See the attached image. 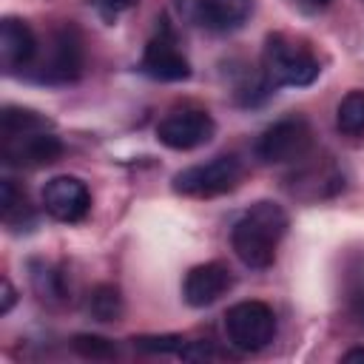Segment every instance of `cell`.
I'll list each match as a JSON object with an SVG mask.
<instances>
[{
  "mask_svg": "<svg viewBox=\"0 0 364 364\" xmlns=\"http://www.w3.org/2000/svg\"><path fill=\"white\" fill-rule=\"evenodd\" d=\"M287 233V213L276 202H256L250 205L230 230V247L245 267L264 270L276 262V250L282 236Z\"/></svg>",
  "mask_w": 364,
  "mask_h": 364,
  "instance_id": "1",
  "label": "cell"
},
{
  "mask_svg": "<svg viewBox=\"0 0 364 364\" xmlns=\"http://www.w3.org/2000/svg\"><path fill=\"white\" fill-rule=\"evenodd\" d=\"M318 71L321 65L307 46L296 43L287 34H267L262 54V74L273 91L282 85H310L318 77Z\"/></svg>",
  "mask_w": 364,
  "mask_h": 364,
  "instance_id": "2",
  "label": "cell"
},
{
  "mask_svg": "<svg viewBox=\"0 0 364 364\" xmlns=\"http://www.w3.org/2000/svg\"><path fill=\"white\" fill-rule=\"evenodd\" d=\"M242 176H245V168H242L239 156L222 154V156H213L210 162L191 165V168L179 171L173 176V191L182 196L210 199V196H222V193L233 191L242 182Z\"/></svg>",
  "mask_w": 364,
  "mask_h": 364,
  "instance_id": "3",
  "label": "cell"
},
{
  "mask_svg": "<svg viewBox=\"0 0 364 364\" xmlns=\"http://www.w3.org/2000/svg\"><path fill=\"white\" fill-rule=\"evenodd\" d=\"M228 344L242 353L264 350L276 336V313L264 301H239L225 313Z\"/></svg>",
  "mask_w": 364,
  "mask_h": 364,
  "instance_id": "4",
  "label": "cell"
},
{
  "mask_svg": "<svg viewBox=\"0 0 364 364\" xmlns=\"http://www.w3.org/2000/svg\"><path fill=\"white\" fill-rule=\"evenodd\" d=\"M313 148V128L301 117H284L264 128L256 142V156L267 165H290L307 156Z\"/></svg>",
  "mask_w": 364,
  "mask_h": 364,
  "instance_id": "5",
  "label": "cell"
},
{
  "mask_svg": "<svg viewBox=\"0 0 364 364\" xmlns=\"http://www.w3.org/2000/svg\"><path fill=\"white\" fill-rule=\"evenodd\" d=\"M216 134V122L202 108H179L159 119L156 139L171 151H193L210 142Z\"/></svg>",
  "mask_w": 364,
  "mask_h": 364,
  "instance_id": "6",
  "label": "cell"
},
{
  "mask_svg": "<svg viewBox=\"0 0 364 364\" xmlns=\"http://www.w3.org/2000/svg\"><path fill=\"white\" fill-rule=\"evenodd\" d=\"M139 71L151 80H159V82H179V80L191 77V63L179 51L168 20H162L159 31L148 40V46L142 51V60H139Z\"/></svg>",
  "mask_w": 364,
  "mask_h": 364,
  "instance_id": "7",
  "label": "cell"
},
{
  "mask_svg": "<svg viewBox=\"0 0 364 364\" xmlns=\"http://www.w3.org/2000/svg\"><path fill=\"white\" fill-rule=\"evenodd\" d=\"M82 74V40L68 26L51 34L46 57L37 63V80L43 82H74Z\"/></svg>",
  "mask_w": 364,
  "mask_h": 364,
  "instance_id": "8",
  "label": "cell"
},
{
  "mask_svg": "<svg viewBox=\"0 0 364 364\" xmlns=\"http://www.w3.org/2000/svg\"><path fill=\"white\" fill-rule=\"evenodd\" d=\"M63 156V142L48 128H31L3 136V162L17 168H43Z\"/></svg>",
  "mask_w": 364,
  "mask_h": 364,
  "instance_id": "9",
  "label": "cell"
},
{
  "mask_svg": "<svg viewBox=\"0 0 364 364\" xmlns=\"http://www.w3.org/2000/svg\"><path fill=\"white\" fill-rule=\"evenodd\" d=\"M43 208L51 219L74 225L82 222L91 210V193L77 176H54L43 188Z\"/></svg>",
  "mask_w": 364,
  "mask_h": 364,
  "instance_id": "10",
  "label": "cell"
},
{
  "mask_svg": "<svg viewBox=\"0 0 364 364\" xmlns=\"http://www.w3.org/2000/svg\"><path fill=\"white\" fill-rule=\"evenodd\" d=\"M230 287H233V276H230L228 264L205 262V264H196L188 270V276L182 282V296L191 307H210Z\"/></svg>",
  "mask_w": 364,
  "mask_h": 364,
  "instance_id": "11",
  "label": "cell"
},
{
  "mask_svg": "<svg viewBox=\"0 0 364 364\" xmlns=\"http://www.w3.org/2000/svg\"><path fill=\"white\" fill-rule=\"evenodd\" d=\"M40 43L28 23L17 17H6L0 23V65L6 74H17L37 60Z\"/></svg>",
  "mask_w": 364,
  "mask_h": 364,
  "instance_id": "12",
  "label": "cell"
},
{
  "mask_svg": "<svg viewBox=\"0 0 364 364\" xmlns=\"http://www.w3.org/2000/svg\"><path fill=\"white\" fill-rule=\"evenodd\" d=\"M253 11V0H191V17L216 34L236 31L247 23Z\"/></svg>",
  "mask_w": 364,
  "mask_h": 364,
  "instance_id": "13",
  "label": "cell"
},
{
  "mask_svg": "<svg viewBox=\"0 0 364 364\" xmlns=\"http://www.w3.org/2000/svg\"><path fill=\"white\" fill-rule=\"evenodd\" d=\"M0 216L3 225L11 230H28L34 225V210L28 205V196L14 179L0 182Z\"/></svg>",
  "mask_w": 364,
  "mask_h": 364,
  "instance_id": "14",
  "label": "cell"
},
{
  "mask_svg": "<svg viewBox=\"0 0 364 364\" xmlns=\"http://www.w3.org/2000/svg\"><path fill=\"white\" fill-rule=\"evenodd\" d=\"M31 284L43 301H65L68 299V284L65 273L48 262H34L31 264Z\"/></svg>",
  "mask_w": 364,
  "mask_h": 364,
  "instance_id": "15",
  "label": "cell"
},
{
  "mask_svg": "<svg viewBox=\"0 0 364 364\" xmlns=\"http://www.w3.org/2000/svg\"><path fill=\"white\" fill-rule=\"evenodd\" d=\"M85 310L97 321H119V316L125 310L119 287H114V284H97L85 296Z\"/></svg>",
  "mask_w": 364,
  "mask_h": 364,
  "instance_id": "16",
  "label": "cell"
},
{
  "mask_svg": "<svg viewBox=\"0 0 364 364\" xmlns=\"http://www.w3.org/2000/svg\"><path fill=\"white\" fill-rule=\"evenodd\" d=\"M336 125L347 136L364 134V91H350L336 108Z\"/></svg>",
  "mask_w": 364,
  "mask_h": 364,
  "instance_id": "17",
  "label": "cell"
},
{
  "mask_svg": "<svg viewBox=\"0 0 364 364\" xmlns=\"http://www.w3.org/2000/svg\"><path fill=\"white\" fill-rule=\"evenodd\" d=\"M31 128H48V119L40 117L31 108H17V105H6L0 114V136H11L20 131H31Z\"/></svg>",
  "mask_w": 364,
  "mask_h": 364,
  "instance_id": "18",
  "label": "cell"
},
{
  "mask_svg": "<svg viewBox=\"0 0 364 364\" xmlns=\"http://www.w3.org/2000/svg\"><path fill=\"white\" fill-rule=\"evenodd\" d=\"M71 347H74L82 358H114V355H117V347H114L108 338H102V336H88V333L74 336Z\"/></svg>",
  "mask_w": 364,
  "mask_h": 364,
  "instance_id": "19",
  "label": "cell"
},
{
  "mask_svg": "<svg viewBox=\"0 0 364 364\" xmlns=\"http://www.w3.org/2000/svg\"><path fill=\"white\" fill-rule=\"evenodd\" d=\"M131 341L142 353H179L182 355L188 347V338H182V336H139Z\"/></svg>",
  "mask_w": 364,
  "mask_h": 364,
  "instance_id": "20",
  "label": "cell"
},
{
  "mask_svg": "<svg viewBox=\"0 0 364 364\" xmlns=\"http://www.w3.org/2000/svg\"><path fill=\"white\" fill-rule=\"evenodd\" d=\"M136 3H139V0H94V6H97V11H100V17H102L105 23H117V20H119V14L131 11Z\"/></svg>",
  "mask_w": 364,
  "mask_h": 364,
  "instance_id": "21",
  "label": "cell"
},
{
  "mask_svg": "<svg viewBox=\"0 0 364 364\" xmlns=\"http://www.w3.org/2000/svg\"><path fill=\"white\" fill-rule=\"evenodd\" d=\"M0 284H3V304H0V313L6 316V313L11 310V304H14V299H17V293H14V287H11V282H9V279H3Z\"/></svg>",
  "mask_w": 364,
  "mask_h": 364,
  "instance_id": "22",
  "label": "cell"
},
{
  "mask_svg": "<svg viewBox=\"0 0 364 364\" xmlns=\"http://www.w3.org/2000/svg\"><path fill=\"white\" fill-rule=\"evenodd\" d=\"M350 310H353L355 321L364 327V290H358V293L353 296V301H350Z\"/></svg>",
  "mask_w": 364,
  "mask_h": 364,
  "instance_id": "23",
  "label": "cell"
},
{
  "mask_svg": "<svg viewBox=\"0 0 364 364\" xmlns=\"http://www.w3.org/2000/svg\"><path fill=\"white\" fill-rule=\"evenodd\" d=\"M341 358H344V361H364V347H353V350H347Z\"/></svg>",
  "mask_w": 364,
  "mask_h": 364,
  "instance_id": "24",
  "label": "cell"
},
{
  "mask_svg": "<svg viewBox=\"0 0 364 364\" xmlns=\"http://www.w3.org/2000/svg\"><path fill=\"white\" fill-rule=\"evenodd\" d=\"M301 6H307V9H324L330 0H299Z\"/></svg>",
  "mask_w": 364,
  "mask_h": 364,
  "instance_id": "25",
  "label": "cell"
}]
</instances>
